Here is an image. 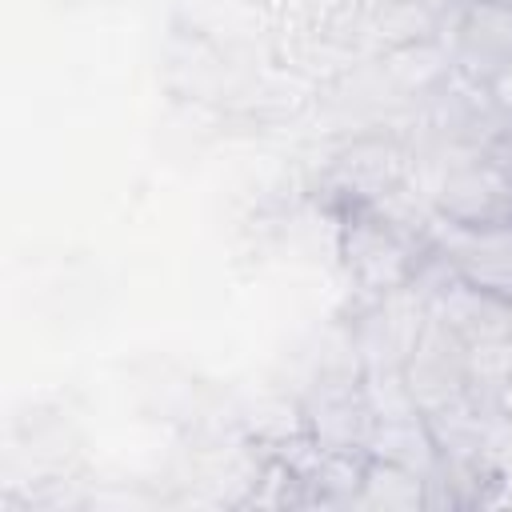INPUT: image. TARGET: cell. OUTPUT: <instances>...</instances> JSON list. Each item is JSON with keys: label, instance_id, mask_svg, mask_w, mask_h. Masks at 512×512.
Segmentation results:
<instances>
[{"label": "cell", "instance_id": "cell-1", "mask_svg": "<svg viewBox=\"0 0 512 512\" xmlns=\"http://www.w3.org/2000/svg\"><path fill=\"white\" fill-rule=\"evenodd\" d=\"M340 256H344V268L356 280V288L372 300L408 292V284L424 268L416 240L400 224L380 216L372 204H344Z\"/></svg>", "mask_w": 512, "mask_h": 512}, {"label": "cell", "instance_id": "cell-2", "mask_svg": "<svg viewBox=\"0 0 512 512\" xmlns=\"http://www.w3.org/2000/svg\"><path fill=\"white\" fill-rule=\"evenodd\" d=\"M400 368H404V384H408L416 408L428 420L448 416V412H456V408L468 404V392H472L468 348L432 312L424 316V324H420L412 348L404 352V364Z\"/></svg>", "mask_w": 512, "mask_h": 512}, {"label": "cell", "instance_id": "cell-3", "mask_svg": "<svg viewBox=\"0 0 512 512\" xmlns=\"http://www.w3.org/2000/svg\"><path fill=\"white\" fill-rule=\"evenodd\" d=\"M436 216L468 228L512 224V144L504 136L480 160L448 168L436 188Z\"/></svg>", "mask_w": 512, "mask_h": 512}, {"label": "cell", "instance_id": "cell-4", "mask_svg": "<svg viewBox=\"0 0 512 512\" xmlns=\"http://www.w3.org/2000/svg\"><path fill=\"white\" fill-rule=\"evenodd\" d=\"M424 240L452 276L512 304V224L468 228V224H452L436 216Z\"/></svg>", "mask_w": 512, "mask_h": 512}, {"label": "cell", "instance_id": "cell-5", "mask_svg": "<svg viewBox=\"0 0 512 512\" xmlns=\"http://www.w3.org/2000/svg\"><path fill=\"white\" fill-rule=\"evenodd\" d=\"M428 312L440 324H448L468 352L512 344V304L500 300V296H492V292H484V288L464 284L452 272H448L444 284L432 288Z\"/></svg>", "mask_w": 512, "mask_h": 512}, {"label": "cell", "instance_id": "cell-6", "mask_svg": "<svg viewBox=\"0 0 512 512\" xmlns=\"http://www.w3.org/2000/svg\"><path fill=\"white\" fill-rule=\"evenodd\" d=\"M308 432L328 452H364L372 436V408L364 396V376L344 380H320L312 396L304 400Z\"/></svg>", "mask_w": 512, "mask_h": 512}, {"label": "cell", "instance_id": "cell-7", "mask_svg": "<svg viewBox=\"0 0 512 512\" xmlns=\"http://www.w3.org/2000/svg\"><path fill=\"white\" fill-rule=\"evenodd\" d=\"M508 64H512V4L464 0V8L456 12V68L484 88Z\"/></svg>", "mask_w": 512, "mask_h": 512}, {"label": "cell", "instance_id": "cell-8", "mask_svg": "<svg viewBox=\"0 0 512 512\" xmlns=\"http://www.w3.org/2000/svg\"><path fill=\"white\" fill-rule=\"evenodd\" d=\"M460 4L464 0H364V20L384 48H408L432 40L444 16Z\"/></svg>", "mask_w": 512, "mask_h": 512}, {"label": "cell", "instance_id": "cell-9", "mask_svg": "<svg viewBox=\"0 0 512 512\" xmlns=\"http://www.w3.org/2000/svg\"><path fill=\"white\" fill-rule=\"evenodd\" d=\"M356 500L372 504V508H420V504H428V476H420L404 464L368 456Z\"/></svg>", "mask_w": 512, "mask_h": 512}, {"label": "cell", "instance_id": "cell-10", "mask_svg": "<svg viewBox=\"0 0 512 512\" xmlns=\"http://www.w3.org/2000/svg\"><path fill=\"white\" fill-rule=\"evenodd\" d=\"M484 96H488V104H492L504 120H512V64L500 68V72L484 84Z\"/></svg>", "mask_w": 512, "mask_h": 512}, {"label": "cell", "instance_id": "cell-11", "mask_svg": "<svg viewBox=\"0 0 512 512\" xmlns=\"http://www.w3.org/2000/svg\"><path fill=\"white\" fill-rule=\"evenodd\" d=\"M504 4H512V0H504Z\"/></svg>", "mask_w": 512, "mask_h": 512}]
</instances>
